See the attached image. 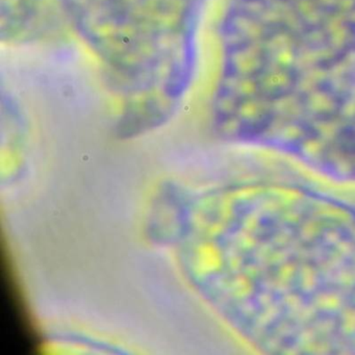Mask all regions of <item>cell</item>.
Here are the masks:
<instances>
[{
  "instance_id": "cell-1",
  "label": "cell",
  "mask_w": 355,
  "mask_h": 355,
  "mask_svg": "<svg viewBox=\"0 0 355 355\" xmlns=\"http://www.w3.org/2000/svg\"><path fill=\"white\" fill-rule=\"evenodd\" d=\"M234 215L223 277L247 334L272 352L355 353V211L296 193Z\"/></svg>"
},
{
  "instance_id": "cell-2",
  "label": "cell",
  "mask_w": 355,
  "mask_h": 355,
  "mask_svg": "<svg viewBox=\"0 0 355 355\" xmlns=\"http://www.w3.org/2000/svg\"><path fill=\"white\" fill-rule=\"evenodd\" d=\"M132 98L130 119L165 120L190 86L202 0H62Z\"/></svg>"
},
{
  "instance_id": "cell-3",
  "label": "cell",
  "mask_w": 355,
  "mask_h": 355,
  "mask_svg": "<svg viewBox=\"0 0 355 355\" xmlns=\"http://www.w3.org/2000/svg\"><path fill=\"white\" fill-rule=\"evenodd\" d=\"M45 0H1V37L9 41L36 38L49 24Z\"/></svg>"
}]
</instances>
